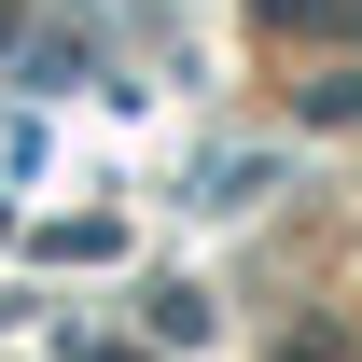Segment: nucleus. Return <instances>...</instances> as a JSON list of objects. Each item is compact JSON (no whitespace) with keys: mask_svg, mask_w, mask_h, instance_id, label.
<instances>
[{"mask_svg":"<svg viewBox=\"0 0 362 362\" xmlns=\"http://www.w3.org/2000/svg\"><path fill=\"white\" fill-rule=\"evenodd\" d=\"M279 362H349V349H334V334H293V349H279Z\"/></svg>","mask_w":362,"mask_h":362,"instance_id":"obj_1","label":"nucleus"},{"mask_svg":"<svg viewBox=\"0 0 362 362\" xmlns=\"http://www.w3.org/2000/svg\"><path fill=\"white\" fill-rule=\"evenodd\" d=\"M0 56H28V14H14V0H0Z\"/></svg>","mask_w":362,"mask_h":362,"instance_id":"obj_2","label":"nucleus"}]
</instances>
